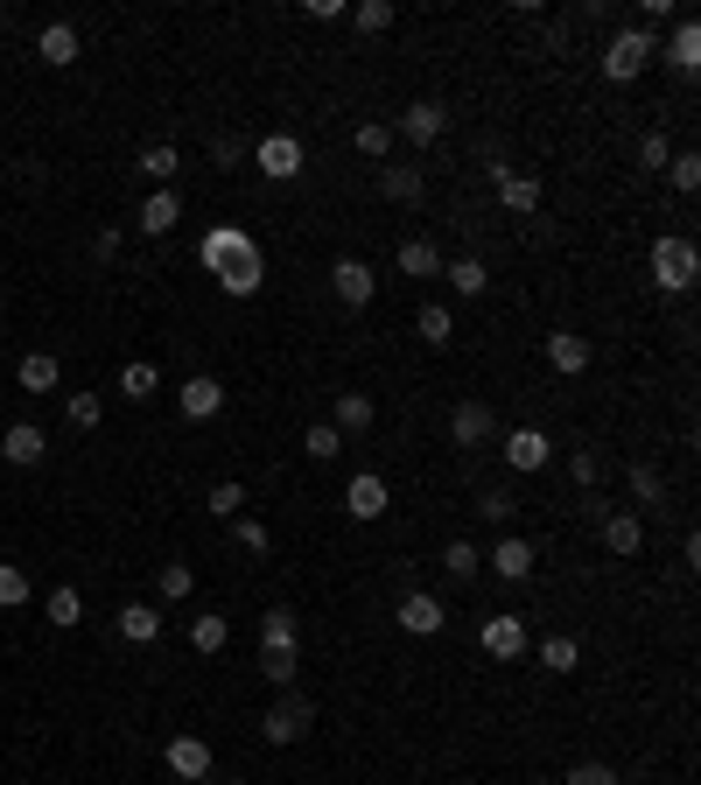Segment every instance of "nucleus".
I'll use <instances>...</instances> for the list:
<instances>
[{"instance_id": "obj_1", "label": "nucleus", "mask_w": 701, "mask_h": 785, "mask_svg": "<svg viewBox=\"0 0 701 785\" xmlns=\"http://www.w3.org/2000/svg\"><path fill=\"white\" fill-rule=\"evenodd\" d=\"M653 56H659V35H653V29H617L611 43H603V78H611V85H632Z\"/></svg>"}, {"instance_id": "obj_2", "label": "nucleus", "mask_w": 701, "mask_h": 785, "mask_svg": "<svg viewBox=\"0 0 701 785\" xmlns=\"http://www.w3.org/2000/svg\"><path fill=\"white\" fill-rule=\"evenodd\" d=\"M653 281L667 295H688L694 281H701V253H694V239H653Z\"/></svg>"}, {"instance_id": "obj_3", "label": "nucleus", "mask_w": 701, "mask_h": 785, "mask_svg": "<svg viewBox=\"0 0 701 785\" xmlns=\"http://www.w3.org/2000/svg\"><path fill=\"white\" fill-rule=\"evenodd\" d=\"M211 281H218V288L232 295V302L260 295V281H267V253H260V246H253V253H232L224 266H211Z\"/></svg>"}, {"instance_id": "obj_4", "label": "nucleus", "mask_w": 701, "mask_h": 785, "mask_svg": "<svg viewBox=\"0 0 701 785\" xmlns=\"http://www.w3.org/2000/svg\"><path fill=\"white\" fill-rule=\"evenodd\" d=\"M478 645L491 659H519L526 653V618H513V610H491V618L478 624Z\"/></svg>"}, {"instance_id": "obj_5", "label": "nucleus", "mask_w": 701, "mask_h": 785, "mask_svg": "<svg viewBox=\"0 0 701 785\" xmlns=\"http://www.w3.org/2000/svg\"><path fill=\"white\" fill-rule=\"evenodd\" d=\"M330 288H337V302H344V309H365V302L379 295V274H372L358 253H344V260L330 266Z\"/></svg>"}, {"instance_id": "obj_6", "label": "nucleus", "mask_w": 701, "mask_h": 785, "mask_svg": "<svg viewBox=\"0 0 701 785\" xmlns=\"http://www.w3.org/2000/svg\"><path fill=\"white\" fill-rule=\"evenodd\" d=\"M309 716H316V708L302 701V695H288V701H281V708H267V722H260V737H267V743H281V751H288V743H302V730H309Z\"/></svg>"}, {"instance_id": "obj_7", "label": "nucleus", "mask_w": 701, "mask_h": 785, "mask_svg": "<svg viewBox=\"0 0 701 785\" xmlns=\"http://www.w3.org/2000/svg\"><path fill=\"white\" fill-rule=\"evenodd\" d=\"M386 505H393V498H386V477H379V470H358L344 484V512H351V520H379Z\"/></svg>"}, {"instance_id": "obj_8", "label": "nucleus", "mask_w": 701, "mask_h": 785, "mask_svg": "<svg viewBox=\"0 0 701 785\" xmlns=\"http://www.w3.org/2000/svg\"><path fill=\"white\" fill-rule=\"evenodd\" d=\"M253 162L267 168L274 183H288V176H302V141H295V133H267V141L253 148Z\"/></svg>"}, {"instance_id": "obj_9", "label": "nucleus", "mask_w": 701, "mask_h": 785, "mask_svg": "<svg viewBox=\"0 0 701 785\" xmlns=\"http://www.w3.org/2000/svg\"><path fill=\"white\" fill-rule=\"evenodd\" d=\"M442 624H449L442 597H428V589H414V597H401V631H414V639H435Z\"/></svg>"}, {"instance_id": "obj_10", "label": "nucleus", "mask_w": 701, "mask_h": 785, "mask_svg": "<svg viewBox=\"0 0 701 785\" xmlns=\"http://www.w3.org/2000/svg\"><path fill=\"white\" fill-rule=\"evenodd\" d=\"M0 456H8L14 470H35L50 456V443H43V428H35V421H14L8 435H0Z\"/></svg>"}, {"instance_id": "obj_11", "label": "nucleus", "mask_w": 701, "mask_h": 785, "mask_svg": "<svg viewBox=\"0 0 701 785\" xmlns=\"http://www.w3.org/2000/svg\"><path fill=\"white\" fill-rule=\"evenodd\" d=\"M491 428H499V421H491V407H484V400H463V407L449 414V443H457V449H478V443H491Z\"/></svg>"}, {"instance_id": "obj_12", "label": "nucleus", "mask_w": 701, "mask_h": 785, "mask_svg": "<svg viewBox=\"0 0 701 785\" xmlns=\"http://www.w3.org/2000/svg\"><path fill=\"white\" fill-rule=\"evenodd\" d=\"M232 253H253V232H245V225H211V232H204V246H197L204 274H211V266H224Z\"/></svg>"}, {"instance_id": "obj_13", "label": "nucleus", "mask_w": 701, "mask_h": 785, "mask_svg": "<svg viewBox=\"0 0 701 785\" xmlns=\"http://www.w3.org/2000/svg\"><path fill=\"white\" fill-rule=\"evenodd\" d=\"M491 576H499V582H526V576H534V541L505 533V541L491 547Z\"/></svg>"}, {"instance_id": "obj_14", "label": "nucleus", "mask_w": 701, "mask_h": 785, "mask_svg": "<svg viewBox=\"0 0 701 785\" xmlns=\"http://www.w3.org/2000/svg\"><path fill=\"white\" fill-rule=\"evenodd\" d=\"M176 407H183V421H218L224 414V386L218 379H183Z\"/></svg>"}, {"instance_id": "obj_15", "label": "nucleus", "mask_w": 701, "mask_h": 785, "mask_svg": "<svg viewBox=\"0 0 701 785\" xmlns=\"http://www.w3.org/2000/svg\"><path fill=\"white\" fill-rule=\"evenodd\" d=\"M176 218H183V197H176V189H147V204H141V232L147 239H162V232H176Z\"/></svg>"}, {"instance_id": "obj_16", "label": "nucleus", "mask_w": 701, "mask_h": 785, "mask_svg": "<svg viewBox=\"0 0 701 785\" xmlns=\"http://www.w3.org/2000/svg\"><path fill=\"white\" fill-rule=\"evenodd\" d=\"M547 366H555L561 379L590 372V337H576V330H555V337H547Z\"/></svg>"}, {"instance_id": "obj_17", "label": "nucleus", "mask_w": 701, "mask_h": 785, "mask_svg": "<svg viewBox=\"0 0 701 785\" xmlns=\"http://www.w3.org/2000/svg\"><path fill=\"white\" fill-rule=\"evenodd\" d=\"M442 127H449V112L435 106V99H414V106L401 112V133H407L414 148H435V133H442Z\"/></svg>"}, {"instance_id": "obj_18", "label": "nucleus", "mask_w": 701, "mask_h": 785, "mask_svg": "<svg viewBox=\"0 0 701 785\" xmlns=\"http://www.w3.org/2000/svg\"><path fill=\"white\" fill-rule=\"evenodd\" d=\"M35 56H43L50 70H70V64H78V29H70V22H50L43 35H35Z\"/></svg>"}, {"instance_id": "obj_19", "label": "nucleus", "mask_w": 701, "mask_h": 785, "mask_svg": "<svg viewBox=\"0 0 701 785\" xmlns=\"http://www.w3.org/2000/svg\"><path fill=\"white\" fill-rule=\"evenodd\" d=\"M540 197H547V189H540V176H519V168H513V176H499V204L513 210V218H534V210H540Z\"/></svg>"}, {"instance_id": "obj_20", "label": "nucleus", "mask_w": 701, "mask_h": 785, "mask_svg": "<svg viewBox=\"0 0 701 785\" xmlns=\"http://www.w3.org/2000/svg\"><path fill=\"white\" fill-rule=\"evenodd\" d=\"M168 772H176V778H211V743H204V737H176V743H168Z\"/></svg>"}, {"instance_id": "obj_21", "label": "nucleus", "mask_w": 701, "mask_h": 785, "mask_svg": "<svg viewBox=\"0 0 701 785\" xmlns=\"http://www.w3.org/2000/svg\"><path fill=\"white\" fill-rule=\"evenodd\" d=\"M505 464L513 470H547V435L540 428H513L505 435Z\"/></svg>"}, {"instance_id": "obj_22", "label": "nucleus", "mask_w": 701, "mask_h": 785, "mask_svg": "<svg viewBox=\"0 0 701 785\" xmlns=\"http://www.w3.org/2000/svg\"><path fill=\"white\" fill-rule=\"evenodd\" d=\"M372 421H379V407H372V393H337V421H330L337 435H365Z\"/></svg>"}, {"instance_id": "obj_23", "label": "nucleus", "mask_w": 701, "mask_h": 785, "mask_svg": "<svg viewBox=\"0 0 701 785\" xmlns=\"http://www.w3.org/2000/svg\"><path fill=\"white\" fill-rule=\"evenodd\" d=\"M302 631H295V610H267L260 618V653H295Z\"/></svg>"}, {"instance_id": "obj_24", "label": "nucleus", "mask_w": 701, "mask_h": 785, "mask_svg": "<svg viewBox=\"0 0 701 785\" xmlns=\"http://www.w3.org/2000/svg\"><path fill=\"white\" fill-rule=\"evenodd\" d=\"M603 547H611V554H638V547H646L638 512H611V520H603Z\"/></svg>"}, {"instance_id": "obj_25", "label": "nucleus", "mask_w": 701, "mask_h": 785, "mask_svg": "<svg viewBox=\"0 0 701 785\" xmlns=\"http://www.w3.org/2000/svg\"><path fill=\"white\" fill-rule=\"evenodd\" d=\"M120 639H127V645H155V639H162L155 603H127V610H120Z\"/></svg>"}, {"instance_id": "obj_26", "label": "nucleus", "mask_w": 701, "mask_h": 785, "mask_svg": "<svg viewBox=\"0 0 701 785\" xmlns=\"http://www.w3.org/2000/svg\"><path fill=\"white\" fill-rule=\"evenodd\" d=\"M421 168H379V197L386 204H421Z\"/></svg>"}, {"instance_id": "obj_27", "label": "nucleus", "mask_w": 701, "mask_h": 785, "mask_svg": "<svg viewBox=\"0 0 701 785\" xmlns=\"http://www.w3.org/2000/svg\"><path fill=\"white\" fill-rule=\"evenodd\" d=\"M667 64L680 70V78H694V70H701V29H694V22H680V29H673V43H667Z\"/></svg>"}, {"instance_id": "obj_28", "label": "nucleus", "mask_w": 701, "mask_h": 785, "mask_svg": "<svg viewBox=\"0 0 701 785\" xmlns=\"http://www.w3.org/2000/svg\"><path fill=\"white\" fill-rule=\"evenodd\" d=\"M14 379H22V393H56V379H64V366H56L50 351H29V358H22V372H14Z\"/></svg>"}, {"instance_id": "obj_29", "label": "nucleus", "mask_w": 701, "mask_h": 785, "mask_svg": "<svg viewBox=\"0 0 701 785\" xmlns=\"http://www.w3.org/2000/svg\"><path fill=\"white\" fill-rule=\"evenodd\" d=\"M401 274H414V281H435V274H442L435 239H407V246H401Z\"/></svg>"}, {"instance_id": "obj_30", "label": "nucleus", "mask_w": 701, "mask_h": 785, "mask_svg": "<svg viewBox=\"0 0 701 785\" xmlns=\"http://www.w3.org/2000/svg\"><path fill=\"white\" fill-rule=\"evenodd\" d=\"M414 330H421V337L435 344V351H442V344H449V337H457V316H449V309H442V302H421V316H414Z\"/></svg>"}, {"instance_id": "obj_31", "label": "nucleus", "mask_w": 701, "mask_h": 785, "mask_svg": "<svg viewBox=\"0 0 701 785\" xmlns=\"http://www.w3.org/2000/svg\"><path fill=\"white\" fill-rule=\"evenodd\" d=\"M43 618H50L56 631H70V624H85V597H78V589H50V603H43Z\"/></svg>"}, {"instance_id": "obj_32", "label": "nucleus", "mask_w": 701, "mask_h": 785, "mask_svg": "<svg viewBox=\"0 0 701 785\" xmlns=\"http://www.w3.org/2000/svg\"><path fill=\"white\" fill-rule=\"evenodd\" d=\"M120 393H127V400H155V393H162V372L147 366V358H134V366L120 372Z\"/></svg>"}, {"instance_id": "obj_33", "label": "nucleus", "mask_w": 701, "mask_h": 785, "mask_svg": "<svg viewBox=\"0 0 701 785\" xmlns=\"http://www.w3.org/2000/svg\"><path fill=\"white\" fill-rule=\"evenodd\" d=\"M442 274H449V288H457V295H484V288H491V274H484V260H449V266H442Z\"/></svg>"}, {"instance_id": "obj_34", "label": "nucleus", "mask_w": 701, "mask_h": 785, "mask_svg": "<svg viewBox=\"0 0 701 785\" xmlns=\"http://www.w3.org/2000/svg\"><path fill=\"white\" fill-rule=\"evenodd\" d=\"M576 659H582L576 639H561V631H555V639H540V666H547V674H576Z\"/></svg>"}, {"instance_id": "obj_35", "label": "nucleus", "mask_w": 701, "mask_h": 785, "mask_svg": "<svg viewBox=\"0 0 701 785\" xmlns=\"http://www.w3.org/2000/svg\"><path fill=\"white\" fill-rule=\"evenodd\" d=\"M302 449H309V456H316V464H337V456H344V435H337V428H330V421H316V428H309V435H302Z\"/></svg>"}, {"instance_id": "obj_36", "label": "nucleus", "mask_w": 701, "mask_h": 785, "mask_svg": "<svg viewBox=\"0 0 701 785\" xmlns=\"http://www.w3.org/2000/svg\"><path fill=\"white\" fill-rule=\"evenodd\" d=\"M442 568H449V576H457V582H470V576H478V568H484V554L470 547V541H449V547H442Z\"/></svg>"}, {"instance_id": "obj_37", "label": "nucleus", "mask_w": 701, "mask_h": 785, "mask_svg": "<svg viewBox=\"0 0 701 785\" xmlns=\"http://www.w3.org/2000/svg\"><path fill=\"white\" fill-rule=\"evenodd\" d=\"M351 141H358V155H372L379 168H386V148H393V127H379V120H365V127L351 133Z\"/></svg>"}, {"instance_id": "obj_38", "label": "nucleus", "mask_w": 701, "mask_h": 785, "mask_svg": "<svg viewBox=\"0 0 701 785\" xmlns=\"http://www.w3.org/2000/svg\"><path fill=\"white\" fill-rule=\"evenodd\" d=\"M224 639H232L224 618H197V624H189V645H197V653H224Z\"/></svg>"}, {"instance_id": "obj_39", "label": "nucleus", "mask_w": 701, "mask_h": 785, "mask_svg": "<svg viewBox=\"0 0 701 785\" xmlns=\"http://www.w3.org/2000/svg\"><path fill=\"white\" fill-rule=\"evenodd\" d=\"M351 22L365 29V35H379V29H393V0H358V8H351Z\"/></svg>"}, {"instance_id": "obj_40", "label": "nucleus", "mask_w": 701, "mask_h": 785, "mask_svg": "<svg viewBox=\"0 0 701 785\" xmlns=\"http://www.w3.org/2000/svg\"><path fill=\"white\" fill-rule=\"evenodd\" d=\"M141 168L155 176V189H168V176H176V148H168V141H155V148L141 155Z\"/></svg>"}, {"instance_id": "obj_41", "label": "nucleus", "mask_w": 701, "mask_h": 785, "mask_svg": "<svg viewBox=\"0 0 701 785\" xmlns=\"http://www.w3.org/2000/svg\"><path fill=\"white\" fill-rule=\"evenodd\" d=\"M189 589H197V576H189V562H162V597H168V603H183Z\"/></svg>"}, {"instance_id": "obj_42", "label": "nucleus", "mask_w": 701, "mask_h": 785, "mask_svg": "<svg viewBox=\"0 0 701 785\" xmlns=\"http://www.w3.org/2000/svg\"><path fill=\"white\" fill-rule=\"evenodd\" d=\"M64 414H70V428H99V414H106V407H99V393H70V400H64Z\"/></svg>"}, {"instance_id": "obj_43", "label": "nucleus", "mask_w": 701, "mask_h": 785, "mask_svg": "<svg viewBox=\"0 0 701 785\" xmlns=\"http://www.w3.org/2000/svg\"><path fill=\"white\" fill-rule=\"evenodd\" d=\"M14 603H29V576L14 562H0V610H14Z\"/></svg>"}, {"instance_id": "obj_44", "label": "nucleus", "mask_w": 701, "mask_h": 785, "mask_svg": "<svg viewBox=\"0 0 701 785\" xmlns=\"http://www.w3.org/2000/svg\"><path fill=\"white\" fill-rule=\"evenodd\" d=\"M667 176H673L680 197H694V189H701V155H673V162H667Z\"/></svg>"}, {"instance_id": "obj_45", "label": "nucleus", "mask_w": 701, "mask_h": 785, "mask_svg": "<svg viewBox=\"0 0 701 785\" xmlns=\"http://www.w3.org/2000/svg\"><path fill=\"white\" fill-rule=\"evenodd\" d=\"M239 505H245V484H232V477L211 484V512H218V520H239Z\"/></svg>"}, {"instance_id": "obj_46", "label": "nucleus", "mask_w": 701, "mask_h": 785, "mask_svg": "<svg viewBox=\"0 0 701 785\" xmlns=\"http://www.w3.org/2000/svg\"><path fill=\"white\" fill-rule=\"evenodd\" d=\"M659 491H667V484H659V470L653 464H632V498H638V505H659Z\"/></svg>"}, {"instance_id": "obj_47", "label": "nucleus", "mask_w": 701, "mask_h": 785, "mask_svg": "<svg viewBox=\"0 0 701 785\" xmlns=\"http://www.w3.org/2000/svg\"><path fill=\"white\" fill-rule=\"evenodd\" d=\"M478 512H484L491 526H505V520L519 512V498H513V491H484V498H478Z\"/></svg>"}, {"instance_id": "obj_48", "label": "nucleus", "mask_w": 701, "mask_h": 785, "mask_svg": "<svg viewBox=\"0 0 701 785\" xmlns=\"http://www.w3.org/2000/svg\"><path fill=\"white\" fill-rule=\"evenodd\" d=\"M638 162H646V168H667V162H673V141H667V133L653 127L646 141H638Z\"/></svg>"}, {"instance_id": "obj_49", "label": "nucleus", "mask_w": 701, "mask_h": 785, "mask_svg": "<svg viewBox=\"0 0 701 785\" xmlns=\"http://www.w3.org/2000/svg\"><path fill=\"white\" fill-rule=\"evenodd\" d=\"M260 674L274 687H295V653H260Z\"/></svg>"}, {"instance_id": "obj_50", "label": "nucleus", "mask_w": 701, "mask_h": 785, "mask_svg": "<svg viewBox=\"0 0 701 785\" xmlns=\"http://www.w3.org/2000/svg\"><path fill=\"white\" fill-rule=\"evenodd\" d=\"M568 785H617V772H611V764H596V757H582L576 772H568Z\"/></svg>"}, {"instance_id": "obj_51", "label": "nucleus", "mask_w": 701, "mask_h": 785, "mask_svg": "<svg viewBox=\"0 0 701 785\" xmlns=\"http://www.w3.org/2000/svg\"><path fill=\"white\" fill-rule=\"evenodd\" d=\"M568 477H576V484H582V491H590V484H596V477H603V464H596V456H590V449H576V456H568Z\"/></svg>"}, {"instance_id": "obj_52", "label": "nucleus", "mask_w": 701, "mask_h": 785, "mask_svg": "<svg viewBox=\"0 0 701 785\" xmlns=\"http://www.w3.org/2000/svg\"><path fill=\"white\" fill-rule=\"evenodd\" d=\"M239 547H245V554H267V526H260V520H239Z\"/></svg>"}, {"instance_id": "obj_53", "label": "nucleus", "mask_w": 701, "mask_h": 785, "mask_svg": "<svg viewBox=\"0 0 701 785\" xmlns=\"http://www.w3.org/2000/svg\"><path fill=\"white\" fill-rule=\"evenodd\" d=\"M239 155H245V148H239V141H232V133H218V141H211V162H218V168H232V162H239Z\"/></svg>"}, {"instance_id": "obj_54", "label": "nucleus", "mask_w": 701, "mask_h": 785, "mask_svg": "<svg viewBox=\"0 0 701 785\" xmlns=\"http://www.w3.org/2000/svg\"><path fill=\"white\" fill-rule=\"evenodd\" d=\"M302 14H309V22H337V14H344V0H302Z\"/></svg>"}, {"instance_id": "obj_55", "label": "nucleus", "mask_w": 701, "mask_h": 785, "mask_svg": "<svg viewBox=\"0 0 701 785\" xmlns=\"http://www.w3.org/2000/svg\"><path fill=\"white\" fill-rule=\"evenodd\" d=\"M638 14H646L638 29H653V22H667V14H673V0H638Z\"/></svg>"}, {"instance_id": "obj_56", "label": "nucleus", "mask_w": 701, "mask_h": 785, "mask_svg": "<svg viewBox=\"0 0 701 785\" xmlns=\"http://www.w3.org/2000/svg\"><path fill=\"white\" fill-rule=\"evenodd\" d=\"M0 162H8V148H0Z\"/></svg>"}, {"instance_id": "obj_57", "label": "nucleus", "mask_w": 701, "mask_h": 785, "mask_svg": "<svg viewBox=\"0 0 701 785\" xmlns=\"http://www.w3.org/2000/svg\"><path fill=\"white\" fill-rule=\"evenodd\" d=\"M224 785H239V778H224Z\"/></svg>"}]
</instances>
